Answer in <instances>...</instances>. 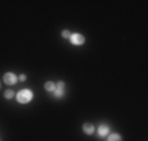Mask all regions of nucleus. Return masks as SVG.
Segmentation results:
<instances>
[{
  "label": "nucleus",
  "instance_id": "obj_1",
  "mask_svg": "<svg viewBox=\"0 0 148 141\" xmlns=\"http://www.w3.org/2000/svg\"><path fill=\"white\" fill-rule=\"evenodd\" d=\"M33 91L30 90V89H23V90H20L18 93L16 94V99L18 103H23V105H25V103H29L32 99H33Z\"/></svg>",
  "mask_w": 148,
  "mask_h": 141
},
{
  "label": "nucleus",
  "instance_id": "obj_2",
  "mask_svg": "<svg viewBox=\"0 0 148 141\" xmlns=\"http://www.w3.org/2000/svg\"><path fill=\"white\" fill-rule=\"evenodd\" d=\"M70 41L73 46H81V44L85 43V37L80 33H73V34H71Z\"/></svg>",
  "mask_w": 148,
  "mask_h": 141
},
{
  "label": "nucleus",
  "instance_id": "obj_3",
  "mask_svg": "<svg viewBox=\"0 0 148 141\" xmlns=\"http://www.w3.org/2000/svg\"><path fill=\"white\" fill-rule=\"evenodd\" d=\"M3 81H4V84H7V85H14V84L18 81V77L12 72H7L5 75L3 76Z\"/></svg>",
  "mask_w": 148,
  "mask_h": 141
},
{
  "label": "nucleus",
  "instance_id": "obj_4",
  "mask_svg": "<svg viewBox=\"0 0 148 141\" xmlns=\"http://www.w3.org/2000/svg\"><path fill=\"white\" fill-rule=\"evenodd\" d=\"M109 127L108 125H105V124H101L100 127H98V129H97V133H98V136L100 137H106L108 135H109Z\"/></svg>",
  "mask_w": 148,
  "mask_h": 141
},
{
  "label": "nucleus",
  "instance_id": "obj_5",
  "mask_svg": "<svg viewBox=\"0 0 148 141\" xmlns=\"http://www.w3.org/2000/svg\"><path fill=\"white\" fill-rule=\"evenodd\" d=\"M83 131L85 135H93L95 133V125L92 124V123H85V124L83 125Z\"/></svg>",
  "mask_w": 148,
  "mask_h": 141
},
{
  "label": "nucleus",
  "instance_id": "obj_6",
  "mask_svg": "<svg viewBox=\"0 0 148 141\" xmlns=\"http://www.w3.org/2000/svg\"><path fill=\"white\" fill-rule=\"evenodd\" d=\"M108 141H122V136L119 133H110L108 135Z\"/></svg>",
  "mask_w": 148,
  "mask_h": 141
},
{
  "label": "nucleus",
  "instance_id": "obj_7",
  "mask_svg": "<svg viewBox=\"0 0 148 141\" xmlns=\"http://www.w3.org/2000/svg\"><path fill=\"white\" fill-rule=\"evenodd\" d=\"M45 89L47 91H53L54 93V90L56 89V85L53 82V81H47V82H45Z\"/></svg>",
  "mask_w": 148,
  "mask_h": 141
},
{
  "label": "nucleus",
  "instance_id": "obj_8",
  "mask_svg": "<svg viewBox=\"0 0 148 141\" xmlns=\"http://www.w3.org/2000/svg\"><path fill=\"white\" fill-rule=\"evenodd\" d=\"M14 95H16V94H14V91L12 90V89H8V90L4 91V98H5V99H12Z\"/></svg>",
  "mask_w": 148,
  "mask_h": 141
},
{
  "label": "nucleus",
  "instance_id": "obj_9",
  "mask_svg": "<svg viewBox=\"0 0 148 141\" xmlns=\"http://www.w3.org/2000/svg\"><path fill=\"white\" fill-rule=\"evenodd\" d=\"M64 95V90H60V89H55L54 90V97L55 98H62Z\"/></svg>",
  "mask_w": 148,
  "mask_h": 141
},
{
  "label": "nucleus",
  "instance_id": "obj_10",
  "mask_svg": "<svg viewBox=\"0 0 148 141\" xmlns=\"http://www.w3.org/2000/svg\"><path fill=\"white\" fill-rule=\"evenodd\" d=\"M71 34H72V33H71L70 30H63V31H62V37H63L64 39H70Z\"/></svg>",
  "mask_w": 148,
  "mask_h": 141
},
{
  "label": "nucleus",
  "instance_id": "obj_11",
  "mask_svg": "<svg viewBox=\"0 0 148 141\" xmlns=\"http://www.w3.org/2000/svg\"><path fill=\"white\" fill-rule=\"evenodd\" d=\"M55 85H56V89H60V90H64L66 89V84L63 81H58Z\"/></svg>",
  "mask_w": 148,
  "mask_h": 141
},
{
  "label": "nucleus",
  "instance_id": "obj_12",
  "mask_svg": "<svg viewBox=\"0 0 148 141\" xmlns=\"http://www.w3.org/2000/svg\"><path fill=\"white\" fill-rule=\"evenodd\" d=\"M18 80H20V81H25V80H26V76H25V75L18 76Z\"/></svg>",
  "mask_w": 148,
  "mask_h": 141
},
{
  "label": "nucleus",
  "instance_id": "obj_13",
  "mask_svg": "<svg viewBox=\"0 0 148 141\" xmlns=\"http://www.w3.org/2000/svg\"><path fill=\"white\" fill-rule=\"evenodd\" d=\"M0 88H1V81H0Z\"/></svg>",
  "mask_w": 148,
  "mask_h": 141
}]
</instances>
